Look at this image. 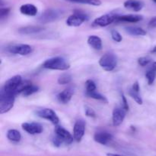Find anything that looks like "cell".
I'll use <instances>...</instances> for the list:
<instances>
[{
  "label": "cell",
  "mask_w": 156,
  "mask_h": 156,
  "mask_svg": "<svg viewBox=\"0 0 156 156\" xmlns=\"http://www.w3.org/2000/svg\"><path fill=\"white\" fill-rule=\"evenodd\" d=\"M72 81V76L71 74L68 73H62V75L59 76L58 78V84H61V85H65V84H70Z\"/></svg>",
  "instance_id": "obj_24"
},
{
  "label": "cell",
  "mask_w": 156,
  "mask_h": 156,
  "mask_svg": "<svg viewBox=\"0 0 156 156\" xmlns=\"http://www.w3.org/2000/svg\"><path fill=\"white\" fill-rule=\"evenodd\" d=\"M113 139V136L111 133L105 131L97 132L94 136V139L96 142L101 145H108Z\"/></svg>",
  "instance_id": "obj_14"
},
{
  "label": "cell",
  "mask_w": 156,
  "mask_h": 156,
  "mask_svg": "<svg viewBox=\"0 0 156 156\" xmlns=\"http://www.w3.org/2000/svg\"><path fill=\"white\" fill-rule=\"evenodd\" d=\"M73 94H74V89L72 87H67L57 95V99L61 103L66 104L71 100Z\"/></svg>",
  "instance_id": "obj_15"
},
{
  "label": "cell",
  "mask_w": 156,
  "mask_h": 156,
  "mask_svg": "<svg viewBox=\"0 0 156 156\" xmlns=\"http://www.w3.org/2000/svg\"><path fill=\"white\" fill-rule=\"evenodd\" d=\"M86 95L88 97H91L92 98V99L103 101V102H108V99H106V97H105V96H103L102 94H101V93H98L96 90L95 91L91 92V93H87Z\"/></svg>",
  "instance_id": "obj_26"
},
{
  "label": "cell",
  "mask_w": 156,
  "mask_h": 156,
  "mask_svg": "<svg viewBox=\"0 0 156 156\" xmlns=\"http://www.w3.org/2000/svg\"><path fill=\"white\" fill-rule=\"evenodd\" d=\"M85 113L87 116H88V117H96V113L94 112V110H93L92 108H91V107L88 106H85Z\"/></svg>",
  "instance_id": "obj_32"
},
{
  "label": "cell",
  "mask_w": 156,
  "mask_h": 156,
  "mask_svg": "<svg viewBox=\"0 0 156 156\" xmlns=\"http://www.w3.org/2000/svg\"><path fill=\"white\" fill-rule=\"evenodd\" d=\"M85 132V122L83 119H79L75 122L73 127V137L76 142H80Z\"/></svg>",
  "instance_id": "obj_9"
},
{
  "label": "cell",
  "mask_w": 156,
  "mask_h": 156,
  "mask_svg": "<svg viewBox=\"0 0 156 156\" xmlns=\"http://www.w3.org/2000/svg\"><path fill=\"white\" fill-rule=\"evenodd\" d=\"M143 17L140 15H117V21H123V22H130V23H136L142 21Z\"/></svg>",
  "instance_id": "obj_17"
},
{
  "label": "cell",
  "mask_w": 156,
  "mask_h": 156,
  "mask_svg": "<svg viewBox=\"0 0 156 156\" xmlns=\"http://www.w3.org/2000/svg\"><path fill=\"white\" fill-rule=\"evenodd\" d=\"M87 19H88V17L85 14L77 12L69 15L66 22L67 25L70 26V27H79L81 24H83Z\"/></svg>",
  "instance_id": "obj_7"
},
{
  "label": "cell",
  "mask_w": 156,
  "mask_h": 156,
  "mask_svg": "<svg viewBox=\"0 0 156 156\" xmlns=\"http://www.w3.org/2000/svg\"><path fill=\"white\" fill-rule=\"evenodd\" d=\"M131 89H132V90H133L134 91L138 92V93H139V92H140V84H139V83L137 82V81H136V82L134 83V84H133V87H132V88H131Z\"/></svg>",
  "instance_id": "obj_36"
},
{
  "label": "cell",
  "mask_w": 156,
  "mask_h": 156,
  "mask_svg": "<svg viewBox=\"0 0 156 156\" xmlns=\"http://www.w3.org/2000/svg\"><path fill=\"white\" fill-rule=\"evenodd\" d=\"M149 27L151 28H156V16L153 17L152 18H151V20L149 22Z\"/></svg>",
  "instance_id": "obj_35"
},
{
  "label": "cell",
  "mask_w": 156,
  "mask_h": 156,
  "mask_svg": "<svg viewBox=\"0 0 156 156\" xmlns=\"http://www.w3.org/2000/svg\"><path fill=\"white\" fill-rule=\"evenodd\" d=\"M85 89H86V93H91V92L95 91L97 87H96L95 83L91 80H88L85 82Z\"/></svg>",
  "instance_id": "obj_29"
},
{
  "label": "cell",
  "mask_w": 156,
  "mask_h": 156,
  "mask_svg": "<svg viewBox=\"0 0 156 156\" xmlns=\"http://www.w3.org/2000/svg\"><path fill=\"white\" fill-rule=\"evenodd\" d=\"M117 16L115 15H111V14H106L103 15L98 18H95L93 22V24L99 27H106L109 24H112L113 22L117 21Z\"/></svg>",
  "instance_id": "obj_11"
},
{
  "label": "cell",
  "mask_w": 156,
  "mask_h": 156,
  "mask_svg": "<svg viewBox=\"0 0 156 156\" xmlns=\"http://www.w3.org/2000/svg\"><path fill=\"white\" fill-rule=\"evenodd\" d=\"M62 15V12L56 9H48L45 11L40 17L39 20L42 23H48L55 21Z\"/></svg>",
  "instance_id": "obj_10"
},
{
  "label": "cell",
  "mask_w": 156,
  "mask_h": 156,
  "mask_svg": "<svg viewBox=\"0 0 156 156\" xmlns=\"http://www.w3.org/2000/svg\"><path fill=\"white\" fill-rule=\"evenodd\" d=\"M111 38L116 42H120L123 40V37L120 35V32H117V30L111 31Z\"/></svg>",
  "instance_id": "obj_30"
},
{
  "label": "cell",
  "mask_w": 156,
  "mask_h": 156,
  "mask_svg": "<svg viewBox=\"0 0 156 156\" xmlns=\"http://www.w3.org/2000/svg\"><path fill=\"white\" fill-rule=\"evenodd\" d=\"M43 28L40 26H26V27L21 28L18 30V32L21 35H32V34H36L38 32L43 31Z\"/></svg>",
  "instance_id": "obj_20"
},
{
  "label": "cell",
  "mask_w": 156,
  "mask_h": 156,
  "mask_svg": "<svg viewBox=\"0 0 156 156\" xmlns=\"http://www.w3.org/2000/svg\"><path fill=\"white\" fill-rule=\"evenodd\" d=\"M15 93H9L2 89L0 92V113L4 114L12 109L15 103Z\"/></svg>",
  "instance_id": "obj_2"
},
{
  "label": "cell",
  "mask_w": 156,
  "mask_h": 156,
  "mask_svg": "<svg viewBox=\"0 0 156 156\" xmlns=\"http://www.w3.org/2000/svg\"><path fill=\"white\" fill-rule=\"evenodd\" d=\"M10 12V9L9 8H1L0 9V18L1 19H3L5 18Z\"/></svg>",
  "instance_id": "obj_33"
},
{
  "label": "cell",
  "mask_w": 156,
  "mask_h": 156,
  "mask_svg": "<svg viewBox=\"0 0 156 156\" xmlns=\"http://www.w3.org/2000/svg\"><path fill=\"white\" fill-rule=\"evenodd\" d=\"M125 30L129 35H133V36H145L146 35V31L140 27L129 26V27H126Z\"/></svg>",
  "instance_id": "obj_21"
},
{
  "label": "cell",
  "mask_w": 156,
  "mask_h": 156,
  "mask_svg": "<svg viewBox=\"0 0 156 156\" xmlns=\"http://www.w3.org/2000/svg\"><path fill=\"white\" fill-rule=\"evenodd\" d=\"M152 70H153L154 71L156 72V61L155 62H153L152 63Z\"/></svg>",
  "instance_id": "obj_37"
},
{
  "label": "cell",
  "mask_w": 156,
  "mask_h": 156,
  "mask_svg": "<svg viewBox=\"0 0 156 156\" xmlns=\"http://www.w3.org/2000/svg\"><path fill=\"white\" fill-rule=\"evenodd\" d=\"M37 116L42 119H47L51 122L53 125H57L59 122V119L57 116L56 113L53 111L52 109L50 108H43L36 111Z\"/></svg>",
  "instance_id": "obj_5"
},
{
  "label": "cell",
  "mask_w": 156,
  "mask_h": 156,
  "mask_svg": "<svg viewBox=\"0 0 156 156\" xmlns=\"http://www.w3.org/2000/svg\"><path fill=\"white\" fill-rule=\"evenodd\" d=\"M66 1L72 2L82 3V4H87L94 6H99L101 5V0H66Z\"/></svg>",
  "instance_id": "obj_25"
},
{
  "label": "cell",
  "mask_w": 156,
  "mask_h": 156,
  "mask_svg": "<svg viewBox=\"0 0 156 156\" xmlns=\"http://www.w3.org/2000/svg\"><path fill=\"white\" fill-rule=\"evenodd\" d=\"M88 45L96 50H101L102 49V41L101 38L96 35H90L88 38Z\"/></svg>",
  "instance_id": "obj_19"
},
{
  "label": "cell",
  "mask_w": 156,
  "mask_h": 156,
  "mask_svg": "<svg viewBox=\"0 0 156 156\" xmlns=\"http://www.w3.org/2000/svg\"><path fill=\"white\" fill-rule=\"evenodd\" d=\"M21 126L24 131L30 135L40 134L43 132V126L38 122H24Z\"/></svg>",
  "instance_id": "obj_13"
},
{
  "label": "cell",
  "mask_w": 156,
  "mask_h": 156,
  "mask_svg": "<svg viewBox=\"0 0 156 156\" xmlns=\"http://www.w3.org/2000/svg\"><path fill=\"white\" fill-rule=\"evenodd\" d=\"M152 1H153L154 2H155V3H156V0H152Z\"/></svg>",
  "instance_id": "obj_40"
},
{
  "label": "cell",
  "mask_w": 156,
  "mask_h": 156,
  "mask_svg": "<svg viewBox=\"0 0 156 156\" xmlns=\"http://www.w3.org/2000/svg\"><path fill=\"white\" fill-rule=\"evenodd\" d=\"M22 81V77L20 75H15L6 81L2 89L5 91L15 93V95H17V90Z\"/></svg>",
  "instance_id": "obj_6"
},
{
  "label": "cell",
  "mask_w": 156,
  "mask_h": 156,
  "mask_svg": "<svg viewBox=\"0 0 156 156\" xmlns=\"http://www.w3.org/2000/svg\"><path fill=\"white\" fill-rule=\"evenodd\" d=\"M126 112L123 107H116L114 109L112 113V121L114 126H119L121 125L126 117Z\"/></svg>",
  "instance_id": "obj_12"
},
{
  "label": "cell",
  "mask_w": 156,
  "mask_h": 156,
  "mask_svg": "<svg viewBox=\"0 0 156 156\" xmlns=\"http://www.w3.org/2000/svg\"><path fill=\"white\" fill-rule=\"evenodd\" d=\"M37 8L33 4H24L20 7V12L21 14L27 16H35L37 14Z\"/></svg>",
  "instance_id": "obj_18"
},
{
  "label": "cell",
  "mask_w": 156,
  "mask_h": 156,
  "mask_svg": "<svg viewBox=\"0 0 156 156\" xmlns=\"http://www.w3.org/2000/svg\"><path fill=\"white\" fill-rule=\"evenodd\" d=\"M55 133L56 136L53 139V144L56 146H59L63 143L69 145L74 140V137L72 136L71 133L62 126H56L55 128Z\"/></svg>",
  "instance_id": "obj_3"
},
{
  "label": "cell",
  "mask_w": 156,
  "mask_h": 156,
  "mask_svg": "<svg viewBox=\"0 0 156 156\" xmlns=\"http://www.w3.org/2000/svg\"><path fill=\"white\" fill-rule=\"evenodd\" d=\"M123 6L126 9L133 12H140L144 7V3L140 0H126Z\"/></svg>",
  "instance_id": "obj_16"
},
{
  "label": "cell",
  "mask_w": 156,
  "mask_h": 156,
  "mask_svg": "<svg viewBox=\"0 0 156 156\" xmlns=\"http://www.w3.org/2000/svg\"><path fill=\"white\" fill-rule=\"evenodd\" d=\"M152 53H156V46H155V47H154L153 49H152Z\"/></svg>",
  "instance_id": "obj_39"
},
{
  "label": "cell",
  "mask_w": 156,
  "mask_h": 156,
  "mask_svg": "<svg viewBox=\"0 0 156 156\" xmlns=\"http://www.w3.org/2000/svg\"><path fill=\"white\" fill-rule=\"evenodd\" d=\"M43 67L49 70H67L69 69L70 65L65 58L62 57H54L44 61Z\"/></svg>",
  "instance_id": "obj_1"
},
{
  "label": "cell",
  "mask_w": 156,
  "mask_h": 156,
  "mask_svg": "<svg viewBox=\"0 0 156 156\" xmlns=\"http://www.w3.org/2000/svg\"><path fill=\"white\" fill-rule=\"evenodd\" d=\"M38 90H39V87L35 85H33L31 84H29L28 85H27L24 87V89L22 90L21 93L24 96H28L30 95H32L34 93H36V92H37Z\"/></svg>",
  "instance_id": "obj_23"
},
{
  "label": "cell",
  "mask_w": 156,
  "mask_h": 156,
  "mask_svg": "<svg viewBox=\"0 0 156 156\" xmlns=\"http://www.w3.org/2000/svg\"><path fill=\"white\" fill-rule=\"evenodd\" d=\"M129 96L133 98V99H134V100H135L137 103L140 104V105H141V104H143V99H142L141 96H140V94H139L138 92H136V91H134L133 90H132V89H130V90H129Z\"/></svg>",
  "instance_id": "obj_27"
},
{
  "label": "cell",
  "mask_w": 156,
  "mask_h": 156,
  "mask_svg": "<svg viewBox=\"0 0 156 156\" xmlns=\"http://www.w3.org/2000/svg\"><path fill=\"white\" fill-rule=\"evenodd\" d=\"M151 61L152 60L149 57H141L138 59V64L142 67H145V66L148 65L151 62Z\"/></svg>",
  "instance_id": "obj_31"
},
{
  "label": "cell",
  "mask_w": 156,
  "mask_h": 156,
  "mask_svg": "<svg viewBox=\"0 0 156 156\" xmlns=\"http://www.w3.org/2000/svg\"><path fill=\"white\" fill-rule=\"evenodd\" d=\"M99 65L106 71H112L117 65V56L111 52L105 54L99 60Z\"/></svg>",
  "instance_id": "obj_4"
},
{
  "label": "cell",
  "mask_w": 156,
  "mask_h": 156,
  "mask_svg": "<svg viewBox=\"0 0 156 156\" xmlns=\"http://www.w3.org/2000/svg\"><path fill=\"white\" fill-rule=\"evenodd\" d=\"M8 50L11 54L25 56V55L30 54L32 50H33V49H32L31 46H30L29 44H19L11 46L10 47H9Z\"/></svg>",
  "instance_id": "obj_8"
},
{
  "label": "cell",
  "mask_w": 156,
  "mask_h": 156,
  "mask_svg": "<svg viewBox=\"0 0 156 156\" xmlns=\"http://www.w3.org/2000/svg\"><path fill=\"white\" fill-rule=\"evenodd\" d=\"M121 99H122V107H123L126 111H128V110H129V105H128L127 99H126V96H125L123 93L121 94Z\"/></svg>",
  "instance_id": "obj_34"
},
{
  "label": "cell",
  "mask_w": 156,
  "mask_h": 156,
  "mask_svg": "<svg viewBox=\"0 0 156 156\" xmlns=\"http://www.w3.org/2000/svg\"><path fill=\"white\" fill-rule=\"evenodd\" d=\"M155 73L156 72L154 71V70H152V69L149 70L146 73V79H147L148 84H149V85H152V84L154 83V81H155Z\"/></svg>",
  "instance_id": "obj_28"
},
{
  "label": "cell",
  "mask_w": 156,
  "mask_h": 156,
  "mask_svg": "<svg viewBox=\"0 0 156 156\" xmlns=\"http://www.w3.org/2000/svg\"><path fill=\"white\" fill-rule=\"evenodd\" d=\"M107 156H123V155H120V154H114V153H108V154H107Z\"/></svg>",
  "instance_id": "obj_38"
},
{
  "label": "cell",
  "mask_w": 156,
  "mask_h": 156,
  "mask_svg": "<svg viewBox=\"0 0 156 156\" xmlns=\"http://www.w3.org/2000/svg\"><path fill=\"white\" fill-rule=\"evenodd\" d=\"M7 138L9 140L13 142H18L21 139V135L19 131L16 129H9L7 132Z\"/></svg>",
  "instance_id": "obj_22"
}]
</instances>
